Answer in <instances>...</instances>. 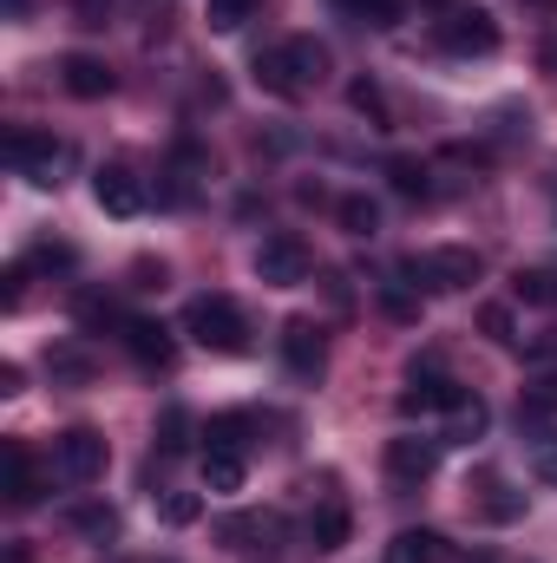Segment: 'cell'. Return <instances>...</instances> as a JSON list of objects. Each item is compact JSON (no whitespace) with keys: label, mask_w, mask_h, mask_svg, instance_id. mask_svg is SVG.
<instances>
[{"label":"cell","mask_w":557,"mask_h":563,"mask_svg":"<svg viewBox=\"0 0 557 563\" xmlns=\"http://www.w3.org/2000/svg\"><path fill=\"white\" fill-rule=\"evenodd\" d=\"M381 308H387L394 321H414V314H419V295H414V288H394V282H387V288H381Z\"/></svg>","instance_id":"cell-33"},{"label":"cell","mask_w":557,"mask_h":563,"mask_svg":"<svg viewBox=\"0 0 557 563\" xmlns=\"http://www.w3.org/2000/svg\"><path fill=\"white\" fill-rule=\"evenodd\" d=\"M348 531H354V511H348L341 498H321V505L308 511V544H315V551H341Z\"/></svg>","instance_id":"cell-17"},{"label":"cell","mask_w":557,"mask_h":563,"mask_svg":"<svg viewBox=\"0 0 557 563\" xmlns=\"http://www.w3.org/2000/svg\"><path fill=\"white\" fill-rule=\"evenodd\" d=\"M7 164H13V170H26L40 190H53V184H59V170L73 164V151H66L59 139H46V132H7Z\"/></svg>","instance_id":"cell-5"},{"label":"cell","mask_w":557,"mask_h":563,"mask_svg":"<svg viewBox=\"0 0 557 563\" xmlns=\"http://www.w3.org/2000/svg\"><path fill=\"white\" fill-rule=\"evenodd\" d=\"M119 341H125V354H132L139 367H171V361H177V341H171L164 321H125Z\"/></svg>","instance_id":"cell-14"},{"label":"cell","mask_w":557,"mask_h":563,"mask_svg":"<svg viewBox=\"0 0 557 563\" xmlns=\"http://www.w3.org/2000/svg\"><path fill=\"white\" fill-rule=\"evenodd\" d=\"M479 328H485L499 347H518V334H512V308H499V301H492V308H479Z\"/></svg>","instance_id":"cell-31"},{"label":"cell","mask_w":557,"mask_h":563,"mask_svg":"<svg viewBox=\"0 0 557 563\" xmlns=\"http://www.w3.org/2000/svg\"><path fill=\"white\" fill-rule=\"evenodd\" d=\"M308 243L302 236H263L256 243V276L270 282V288H295V282H308Z\"/></svg>","instance_id":"cell-6"},{"label":"cell","mask_w":557,"mask_h":563,"mask_svg":"<svg viewBox=\"0 0 557 563\" xmlns=\"http://www.w3.org/2000/svg\"><path fill=\"white\" fill-rule=\"evenodd\" d=\"M106 465H112V445H106L99 426H66V432L53 439V478H66V485H99Z\"/></svg>","instance_id":"cell-4"},{"label":"cell","mask_w":557,"mask_h":563,"mask_svg":"<svg viewBox=\"0 0 557 563\" xmlns=\"http://www.w3.org/2000/svg\"><path fill=\"white\" fill-rule=\"evenodd\" d=\"M282 361H288L295 380H321V367H328V341H321V328H315L308 314H295V321L282 328Z\"/></svg>","instance_id":"cell-8"},{"label":"cell","mask_w":557,"mask_h":563,"mask_svg":"<svg viewBox=\"0 0 557 563\" xmlns=\"http://www.w3.org/2000/svg\"><path fill=\"white\" fill-rule=\"evenodd\" d=\"M387 563H439V531H401L387 544Z\"/></svg>","instance_id":"cell-23"},{"label":"cell","mask_w":557,"mask_h":563,"mask_svg":"<svg viewBox=\"0 0 557 563\" xmlns=\"http://www.w3.org/2000/svg\"><path fill=\"white\" fill-rule=\"evenodd\" d=\"M532 472L557 492V432H538V445H532Z\"/></svg>","instance_id":"cell-32"},{"label":"cell","mask_w":557,"mask_h":563,"mask_svg":"<svg viewBox=\"0 0 557 563\" xmlns=\"http://www.w3.org/2000/svg\"><path fill=\"white\" fill-rule=\"evenodd\" d=\"M157 518H164V525H197V518H204V498H197V492H164V498H157Z\"/></svg>","instance_id":"cell-26"},{"label":"cell","mask_w":557,"mask_h":563,"mask_svg":"<svg viewBox=\"0 0 557 563\" xmlns=\"http://www.w3.org/2000/svg\"><path fill=\"white\" fill-rule=\"evenodd\" d=\"M59 86H66L73 99H106V92H112V66L92 59V53H66V59H59Z\"/></svg>","instance_id":"cell-16"},{"label":"cell","mask_w":557,"mask_h":563,"mask_svg":"<svg viewBox=\"0 0 557 563\" xmlns=\"http://www.w3.org/2000/svg\"><path fill=\"white\" fill-rule=\"evenodd\" d=\"M387 184L401 197H426V164L419 157H387Z\"/></svg>","instance_id":"cell-27"},{"label":"cell","mask_w":557,"mask_h":563,"mask_svg":"<svg viewBox=\"0 0 557 563\" xmlns=\"http://www.w3.org/2000/svg\"><path fill=\"white\" fill-rule=\"evenodd\" d=\"M485 420H492L485 400H479V394H459V400L446 407V445H472V439L485 432Z\"/></svg>","instance_id":"cell-18"},{"label":"cell","mask_w":557,"mask_h":563,"mask_svg":"<svg viewBox=\"0 0 557 563\" xmlns=\"http://www.w3.org/2000/svg\"><path fill=\"white\" fill-rule=\"evenodd\" d=\"M256 7H263V0H210L204 13H210V33H237V26H243Z\"/></svg>","instance_id":"cell-28"},{"label":"cell","mask_w":557,"mask_h":563,"mask_svg":"<svg viewBox=\"0 0 557 563\" xmlns=\"http://www.w3.org/2000/svg\"><path fill=\"white\" fill-rule=\"evenodd\" d=\"M250 432H256V420H250V413H217V420L204 426V445H223V452H243V445H250Z\"/></svg>","instance_id":"cell-21"},{"label":"cell","mask_w":557,"mask_h":563,"mask_svg":"<svg viewBox=\"0 0 557 563\" xmlns=\"http://www.w3.org/2000/svg\"><path fill=\"white\" fill-rule=\"evenodd\" d=\"M276 531H282L276 511H237V518H223V525H217V538H223L230 551H270V544H276Z\"/></svg>","instance_id":"cell-15"},{"label":"cell","mask_w":557,"mask_h":563,"mask_svg":"<svg viewBox=\"0 0 557 563\" xmlns=\"http://www.w3.org/2000/svg\"><path fill=\"white\" fill-rule=\"evenodd\" d=\"M92 197H99L106 217H139L144 210V184H139V170H125V164L92 170Z\"/></svg>","instance_id":"cell-10"},{"label":"cell","mask_w":557,"mask_h":563,"mask_svg":"<svg viewBox=\"0 0 557 563\" xmlns=\"http://www.w3.org/2000/svg\"><path fill=\"white\" fill-rule=\"evenodd\" d=\"M66 525L86 531V538H112V531H119V511H112V505H73Z\"/></svg>","instance_id":"cell-25"},{"label":"cell","mask_w":557,"mask_h":563,"mask_svg":"<svg viewBox=\"0 0 557 563\" xmlns=\"http://www.w3.org/2000/svg\"><path fill=\"white\" fill-rule=\"evenodd\" d=\"M132 288H164V263H139V269H132Z\"/></svg>","instance_id":"cell-36"},{"label":"cell","mask_w":557,"mask_h":563,"mask_svg":"<svg viewBox=\"0 0 557 563\" xmlns=\"http://www.w3.org/2000/svg\"><path fill=\"white\" fill-rule=\"evenodd\" d=\"M433 472H439V439H414L407 432V439L387 445V478L394 485H426Z\"/></svg>","instance_id":"cell-11"},{"label":"cell","mask_w":557,"mask_h":563,"mask_svg":"<svg viewBox=\"0 0 557 563\" xmlns=\"http://www.w3.org/2000/svg\"><path fill=\"white\" fill-rule=\"evenodd\" d=\"M184 432H190V413H184V407H171V413H164V459H171V452H184V445H190V439H184Z\"/></svg>","instance_id":"cell-34"},{"label":"cell","mask_w":557,"mask_h":563,"mask_svg":"<svg viewBox=\"0 0 557 563\" xmlns=\"http://www.w3.org/2000/svg\"><path fill=\"white\" fill-rule=\"evenodd\" d=\"M354 20H368V26H394L401 13H407V0H341Z\"/></svg>","instance_id":"cell-29"},{"label":"cell","mask_w":557,"mask_h":563,"mask_svg":"<svg viewBox=\"0 0 557 563\" xmlns=\"http://www.w3.org/2000/svg\"><path fill=\"white\" fill-rule=\"evenodd\" d=\"M512 295L532 301V308H557V269H518L512 276Z\"/></svg>","instance_id":"cell-22"},{"label":"cell","mask_w":557,"mask_h":563,"mask_svg":"<svg viewBox=\"0 0 557 563\" xmlns=\"http://www.w3.org/2000/svg\"><path fill=\"white\" fill-rule=\"evenodd\" d=\"M33 263H40V269H73V243H40Z\"/></svg>","instance_id":"cell-35"},{"label":"cell","mask_w":557,"mask_h":563,"mask_svg":"<svg viewBox=\"0 0 557 563\" xmlns=\"http://www.w3.org/2000/svg\"><path fill=\"white\" fill-rule=\"evenodd\" d=\"M348 99H354V112H368V119L387 132V99H381V86H374V79H354V92H348Z\"/></svg>","instance_id":"cell-30"},{"label":"cell","mask_w":557,"mask_h":563,"mask_svg":"<svg viewBox=\"0 0 557 563\" xmlns=\"http://www.w3.org/2000/svg\"><path fill=\"white\" fill-rule=\"evenodd\" d=\"M321 79H328V46L308 40V33L282 40L276 53H256V86L276 92V99H308Z\"/></svg>","instance_id":"cell-1"},{"label":"cell","mask_w":557,"mask_h":563,"mask_svg":"<svg viewBox=\"0 0 557 563\" xmlns=\"http://www.w3.org/2000/svg\"><path fill=\"white\" fill-rule=\"evenodd\" d=\"M545 73H557V40L545 46Z\"/></svg>","instance_id":"cell-37"},{"label":"cell","mask_w":557,"mask_h":563,"mask_svg":"<svg viewBox=\"0 0 557 563\" xmlns=\"http://www.w3.org/2000/svg\"><path fill=\"white\" fill-rule=\"evenodd\" d=\"M204 492H243V452L204 445Z\"/></svg>","instance_id":"cell-19"},{"label":"cell","mask_w":557,"mask_h":563,"mask_svg":"<svg viewBox=\"0 0 557 563\" xmlns=\"http://www.w3.org/2000/svg\"><path fill=\"white\" fill-rule=\"evenodd\" d=\"M525 7H545V13H557V0H525Z\"/></svg>","instance_id":"cell-38"},{"label":"cell","mask_w":557,"mask_h":563,"mask_svg":"<svg viewBox=\"0 0 557 563\" xmlns=\"http://www.w3.org/2000/svg\"><path fill=\"white\" fill-rule=\"evenodd\" d=\"M184 334L197 347H210V354H243L250 347V321H243V308L230 295H197L184 308Z\"/></svg>","instance_id":"cell-2"},{"label":"cell","mask_w":557,"mask_h":563,"mask_svg":"<svg viewBox=\"0 0 557 563\" xmlns=\"http://www.w3.org/2000/svg\"><path fill=\"white\" fill-rule=\"evenodd\" d=\"M73 321H79L86 334H106V328H125V321H119V301H112V295H79V301H73Z\"/></svg>","instance_id":"cell-20"},{"label":"cell","mask_w":557,"mask_h":563,"mask_svg":"<svg viewBox=\"0 0 557 563\" xmlns=\"http://www.w3.org/2000/svg\"><path fill=\"white\" fill-rule=\"evenodd\" d=\"M0 472H7V485H0V492H7V505H13V511L40 505V492H46V485H40V472H33V452H26L20 439H7V445H0Z\"/></svg>","instance_id":"cell-12"},{"label":"cell","mask_w":557,"mask_h":563,"mask_svg":"<svg viewBox=\"0 0 557 563\" xmlns=\"http://www.w3.org/2000/svg\"><path fill=\"white\" fill-rule=\"evenodd\" d=\"M439 46H446V53H492V46H499V20H492L485 7H452V13L439 20Z\"/></svg>","instance_id":"cell-7"},{"label":"cell","mask_w":557,"mask_h":563,"mask_svg":"<svg viewBox=\"0 0 557 563\" xmlns=\"http://www.w3.org/2000/svg\"><path fill=\"white\" fill-rule=\"evenodd\" d=\"M459 394H466V387H459L452 374H439V367H407V387H401V413H407V420H414V413H433V407L446 413Z\"/></svg>","instance_id":"cell-9"},{"label":"cell","mask_w":557,"mask_h":563,"mask_svg":"<svg viewBox=\"0 0 557 563\" xmlns=\"http://www.w3.org/2000/svg\"><path fill=\"white\" fill-rule=\"evenodd\" d=\"M479 250H459V243H446V250H426V256H407L401 263V276L414 295H459V288H472L479 282Z\"/></svg>","instance_id":"cell-3"},{"label":"cell","mask_w":557,"mask_h":563,"mask_svg":"<svg viewBox=\"0 0 557 563\" xmlns=\"http://www.w3.org/2000/svg\"><path fill=\"white\" fill-rule=\"evenodd\" d=\"M472 505H479L485 525H518V518H525V492H512L505 472H479V478H472Z\"/></svg>","instance_id":"cell-13"},{"label":"cell","mask_w":557,"mask_h":563,"mask_svg":"<svg viewBox=\"0 0 557 563\" xmlns=\"http://www.w3.org/2000/svg\"><path fill=\"white\" fill-rule=\"evenodd\" d=\"M335 217H341V230H348V236H374V230H381V210H374L368 197H341V203H335Z\"/></svg>","instance_id":"cell-24"}]
</instances>
